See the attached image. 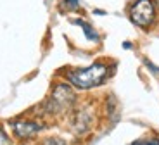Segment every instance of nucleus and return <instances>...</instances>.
<instances>
[{
	"label": "nucleus",
	"mask_w": 159,
	"mask_h": 145,
	"mask_svg": "<svg viewBox=\"0 0 159 145\" xmlns=\"http://www.w3.org/2000/svg\"><path fill=\"white\" fill-rule=\"evenodd\" d=\"M73 104H75L73 88L66 83H59V85H56V88H54V92H52L50 98L45 106L50 112H64L69 107H73Z\"/></svg>",
	"instance_id": "f03ea898"
},
{
	"label": "nucleus",
	"mask_w": 159,
	"mask_h": 145,
	"mask_svg": "<svg viewBox=\"0 0 159 145\" xmlns=\"http://www.w3.org/2000/svg\"><path fill=\"white\" fill-rule=\"evenodd\" d=\"M42 145H66V143L61 138H47V140H43Z\"/></svg>",
	"instance_id": "423d86ee"
},
{
	"label": "nucleus",
	"mask_w": 159,
	"mask_h": 145,
	"mask_svg": "<svg viewBox=\"0 0 159 145\" xmlns=\"http://www.w3.org/2000/svg\"><path fill=\"white\" fill-rule=\"evenodd\" d=\"M130 19L137 26H151L156 19V4L152 0H135L130 7Z\"/></svg>",
	"instance_id": "7ed1b4c3"
},
{
	"label": "nucleus",
	"mask_w": 159,
	"mask_h": 145,
	"mask_svg": "<svg viewBox=\"0 0 159 145\" xmlns=\"http://www.w3.org/2000/svg\"><path fill=\"white\" fill-rule=\"evenodd\" d=\"M151 145H159V142H151Z\"/></svg>",
	"instance_id": "1a4fd4ad"
},
{
	"label": "nucleus",
	"mask_w": 159,
	"mask_h": 145,
	"mask_svg": "<svg viewBox=\"0 0 159 145\" xmlns=\"http://www.w3.org/2000/svg\"><path fill=\"white\" fill-rule=\"evenodd\" d=\"M0 145H12L11 140H9V137L5 135V131L2 128H0Z\"/></svg>",
	"instance_id": "0eeeda50"
},
{
	"label": "nucleus",
	"mask_w": 159,
	"mask_h": 145,
	"mask_svg": "<svg viewBox=\"0 0 159 145\" xmlns=\"http://www.w3.org/2000/svg\"><path fill=\"white\" fill-rule=\"evenodd\" d=\"M66 5H68V9H76L78 0H66Z\"/></svg>",
	"instance_id": "6e6552de"
},
{
	"label": "nucleus",
	"mask_w": 159,
	"mask_h": 145,
	"mask_svg": "<svg viewBox=\"0 0 159 145\" xmlns=\"http://www.w3.org/2000/svg\"><path fill=\"white\" fill-rule=\"evenodd\" d=\"M109 76V67L104 62H95L92 64L87 69H75L68 73V81L76 88H93V86L100 85L106 81V78Z\"/></svg>",
	"instance_id": "f257e3e1"
},
{
	"label": "nucleus",
	"mask_w": 159,
	"mask_h": 145,
	"mask_svg": "<svg viewBox=\"0 0 159 145\" xmlns=\"http://www.w3.org/2000/svg\"><path fill=\"white\" fill-rule=\"evenodd\" d=\"M11 126H12L14 135H16L17 138H21V140H30V138H33L40 129H42V126H40L38 123L28 121V119H17V121H12Z\"/></svg>",
	"instance_id": "20e7f679"
},
{
	"label": "nucleus",
	"mask_w": 159,
	"mask_h": 145,
	"mask_svg": "<svg viewBox=\"0 0 159 145\" xmlns=\"http://www.w3.org/2000/svg\"><path fill=\"white\" fill-rule=\"evenodd\" d=\"M75 23H76V24H80V26L83 28V31L87 33V38L93 40V42H97V40H99V35H97V31H95V29H93V28L90 26V24H87L85 21H81V19H76Z\"/></svg>",
	"instance_id": "39448f33"
}]
</instances>
